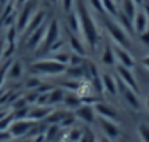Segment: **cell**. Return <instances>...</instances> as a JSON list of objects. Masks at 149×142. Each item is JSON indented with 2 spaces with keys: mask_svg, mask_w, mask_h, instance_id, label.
Returning a JSON list of instances; mask_svg holds the SVG:
<instances>
[{
  "mask_svg": "<svg viewBox=\"0 0 149 142\" xmlns=\"http://www.w3.org/2000/svg\"><path fill=\"white\" fill-rule=\"evenodd\" d=\"M45 29H47V24H44L42 27H40L38 29H35L34 32H31L26 38V45L31 48V50H37L42 40H44V34H45Z\"/></svg>",
  "mask_w": 149,
  "mask_h": 142,
  "instance_id": "13",
  "label": "cell"
},
{
  "mask_svg": "<svg viewBox=\"0 0 149 142\" xmlns=\"http://www.w3.org/2000/svg\"><path fill=\"white\" fill-rule=\"evenodd\" d=\"M82 139V132L79 129H72L70 130V135H69V141L70 142H78Z\"/></svg>",
  "mask_w": 149,
  "mask_h": 142,
  "instance_id": "35",
  "label": "cell"
},
{
  "mask_svg": "<svg viewBox=\"0 0 149 142\" xmlns=\"http://www.w3.org/2000/svg\"><path fill=\"white\" fill-rule=\"evenodd\" d=\"M143 13L148 16V19H149V2H143Z\"/></svg>",
  "mask_w": 149,
  "mask_h": 142,
  "instance_id": "40",
  "label": "cell"
},
{
  "mask_svg": "<svg viewBox=\"0 0 149 142\" xmlns=\"http://www.w3.org/2000/svg\"><path fill=\"white\" fill-rule=\"evenodd\" d=\"M74 122H76V116H74V113H73V114L67 113V114L61 119L60 125H61L63 127H69V126H73V125H74Z\"/></svg>",
  "mask_w": 149,
  "mask_h": 142,
  "instance_id": "31",
  "label": "cell"
},
{
  "mask_svg": "<svg viewBox=\"0 0 149 142\" xmlns=\"http://www.w3.org/2000/svg\"><path fill=\"white\" fill-rule=\"evenodd\" d=\"M74 116H76L78 119H81V120H84L85 123H88V125H91V123H94V120H95V110H94V106H89V104H82V106H79L76 110H74Z\"/></svg>",
  "mask_w": 149,
  "mask_h": 142,
  "instance_id": "12",
  "label": "cell"
},
{
  "mask_svg": "<svg viewBox=\"0 0 149 142\" xmlns=\"http://www.w3.org/2000/svg\"><path fill=\"white\" fill-rule=\"evenodd\" d=\"M104 27L107 29V34L108 37L111 38V41L118 45V47H123L126 50H130V38H129V34L127 31L117 22V21H113L111 18H105L104 19Z\"/></svg>",
  "mask_w": 149,
  "mask_h": 142,
  "instance_id": "3",
  "label": "cell"
},
{
  "mask_svg": "<svg viewBox=\"0 0 149 142\" xmlns=\"http://www.w3.org/2000/svg\"><path fill=\"white\" fill-rule=\"evenodd\" d=\"M120 5H121V12H123L129 19L133 21L134 15L137 13V5L133 2V0H121Z\"/></svg>",
  "mask_w": 149,
  "mask_h": 142,
  "instance_id": "22",
  "label": "cell"
},
{
  "mask_svg": "<svg viewBox=\"0 0 149 142\" xmlns=\"http://www.w3.org/2000/svg\"><path fill=\"white\" fill-rule=\"evenodd\" d=\"M64 94H66V92H64V90H63V88H53V90L48 92V106L63 103Z\"/></svg>",
  "mask_w": 149,
  "mask_h": 142,
  "instance_id": "24",
  "label": "cell"
},
{
  "mask_svg": "<svg viewBox=\"0 0 149 142\" xmlns=\"http://www.w3.org/2000/svg\"><path fill=\"white\" fill-rule=\"evenodd\" d=\"M132 24H133V31L136 34H140V32H143L149 28V19L143 13V10H137V13L134 15Z\"/></svg>",
  "mask_w": 149,
  "mask_h": 142,
  "instance_id": "17",
  "label": "cell"
},
{
  "mask_svg": "<svg viewBox=\"0 0 149 142\" xmlns=\"http://www.w3.org/2000/svg\"><path fill=\"white\" fill-rule=\"evenodd\" d=\"M102 8H104V13L110 15V16H117L118 13V8H117V2L116 0H101Z\"/></svg>",
  "mask_w": 149,
  "mask_h": 142,
  "instance_id": "26",
  "label": "cell"
},
{
  "mask_svg": "<svg viewBox=\"0 0 149 142\" xmlns=\"http://www.w3.org/2000/svg\"><path fill=\"white\" fill-rule=\"evenodd\" d=\"M35 12H37V2L35 0H28V2L22 6V10L19 12V15L16 18V24H15L19 34H24L28 22L31 21V18Z\"/></svg>",
  "mask_w": 149,
  "mask_h": 142,
  "instance_id": "4",
  "label": "cell"
},
{
  "mask_svg": "<svg viewBox=\"0 0 149 142\" xmlns=\"http://www.w3.org/2000/svg\"><path fill=\"white\" fill-rule=\"evenodd\" d=\"M66 114H67L66 111H56V110H51V113H50L45 119H47L48 123H51V125H57V123L61 122V119H63Z\"/></svg>",
  "mask_w": 149,
  "mask_h": 142,
  "instance_id": "29",
  "label": "cell"
},
{
  "mask_svg": "<svg viewBox=\"0 0 149 142\" xmlns=\"http://www.w3.org/2000/svg\"><path fill=\"white\" fill-rule=\"evenodd\" d=\"M70 79H76V81H82V78L86 75L85 70V64L84 66H67L66 72H64Z\"/></svg>",
  "mask_w": 149,
  "mask_h": 142,
  "instance_id": "20",
  "label": "cell"
},
{
  "mask_svg": "<svg viewBox=\"0 0 149 142\" xmlns=\"http://www.w3.org/2000/svg\"><path fill=\"white\" fill-rule=\"evenodd\" d=\"M114 54H116V62L120 66H124V67H129V69H133L134 67L136 62H134V57L130 54L129 50L116 45L114 47Z\"/></svg>",
  "mask_w": 149,
  "mask_h": 142,
  "instance_id": "10",
  "label": "cell"
},
{
  "mask_svg": "<svg viewBox=\"0 0 149 142\" xmlns=\"http://www.w3.org/2000/svg\"><path fill=\"white\" fill-rule=\"evenodd\" d=\"M137 35H139V41H140L142 44L149 45V28H148L146 31H143V32L137 34Z\"/></svg>",
  "mask_w": 149,
  "mask_h": 142,
  "instance_id": "37",
  "label": "cell"
},
{
  "mask_svg": "<svg viewBox=\"0 0 149 142\" xmlns=\"http://www.w3.org/2000/svg\"><path fill=\"white\" fill-rule=\"evenodd\" d=\"M117 85H118V92H121L124 101L133 108V110H140V100H139V92L130 90L129 87H126L120 79H117Z\"/></svg>",
  "mask_w": 149,
  "mask_h": 142,
  "instance_id": "7",
  "label": "cell"
},
{
  "mask_svg": "<svg viewBox=\"0 0 149 142\" xmlns=\"http://www.w3.org/2000/svg\"><path fill=\"white\" fill-rule=\"evenodd\" d=\"M117 22L127 31V34H132V32H134L133 31V24H132V19H129L123 12H118L117 13Z\"/></svg>",
  "mask_w": 149,
  "mask_h": 142,
  "instance_id": "28",
  "label": "cell"
},
{
  "mask_svg": "<svg viewBox=\"0 0 149 142\" xmlns=\"http://www.w3.org/2000/svg\"><path fill=\"white\" fill-rule=\"evenodd\" d=\"M51 2H58V0H51Z\"/></svg>",
  "mask_w": 149,
  "mask_h": 142,
  "instance_id": "47",
  "label": "cell"
},
{
  "mask_svg": "<svg viewBox=\"0 0 149 142\" xmlns=\"http://www.w3.org/2000/svg\"><path fill=\"white\" fill-rule=\"evenodd\" d=\"M58 38H61V37H60V24H58L56 19H53L50 24H47V29H45V34H44V40H42L41 45H40L37 50H38V51H48L50 45L54 44Z\"/></svg>",
  "mask_w": 149,
  "mask_h": 142,
  "instance_id": "5",
  "label": "cell"
},
{
  "mask_svg": "<svg viewBox=\"0 0 149 142\" xmlns=\"http://www.w3.org/2000/svg\"><path fill=\"white\" fill-rule=\"evenodd\" d=\"M137 135L142 142H149V123H140L137 126Z\"/></svg>",
  "mask_w": 149,
  "mask_h": 142,
  "instance_id": "30",
  "label": "cell"
},
{
  "mask_svg": "<svg viewBox=\"0 0 149 142\" xmlns=\"http://www.w3.org/2000/svg\"><path fill=\"white\" fill-rule=\"evenodd\" d=\"M44 24H45V12H44V10H37V12L32 15L31 21L28 22V25H26L24 34L28 37L31 32H34L35 29H38L40 27H42Z\"/></svg>",
  "mask_w": 149,
  "mask_h": 142,
  "instance_id": "14",
  "label": "cell"
},
{
  "mask_svg": "<svg viewBox=\"0 0 149 142\" xmlns=\"http://www.w3.org/2000/svg\"><path fill=\"white\" fill-rule=\"evenodd\" d=\"M67 29H70L72 32L79 35V16H78L76 10H73L67 15Z\"/></svg>",
  "mask_w": 149,
  "mask_h": 142,
  "instance_id": "25",
  "label": "cell"
},
{
  "mask_svg": "<svg viewBox=\"0 0 149 142\" xmlns=\"http://www.w3.org/2000/svg\"><path fill=\"white\" fill-rule=\"evenodd\" d=\"M74 10L79 16V35L82 37L88 48H95L100 41V29L91 15L89 6L82 0H76Z\"/></svg>",
  "mask_w": 149,
  "mask_h": 142,
  "instance_id": "1",
  "label": "cell"
},
{
  "mask_svg": "<svg viewBox=\"0 0 149 142\" xmlns=\"http://www.w3.org/2000/svg\"><path fill=\"white\" fill-rule=\"evenodd\" d=\"M142 66L149 72V54H146V56L142 59Z\"/></svg>",
  "mask_w": 149,
  "mask_h": 142,
  "instance_id": "39",
  "label": "cell"
},
{
  "mask_svg": "<svg viewBox=\"0 0 149 142\" xmlns=\"http://www.w3.org/2000/svg\"><path fill=\"white\" fill-rule=\"evenodd\" d=\"M63 104H64L66 107H70V108H74V110H76L79 106H82V100H81V97H79L76 92L67 91V92L64 94Z\"/></svg>",
  "mask_w": 149,
  "mask_h": 142,
  "instance_id": "21",
  "label": "cell"
},
{
  "mask_svg": "<svg viewBox=\"0 0 149 142\" xmlns=\"http://www.w3.org/2000/svg\"><path fill=\"white\" fill-rule=\"evenodd\" d=\"M101 62L102 64L105 66H114L117 62H116V54H114V47L111 44H105L104 48H102V53H101Z\"/></svg>",
  "mask_w": 149,
  "mask_h": 142,
  "instance_id": "19",
  "label": "cell"
},
{
  "mask_svg": "<svg viewBox=\"0 0 149 142\" xmlns=\"http://www.w3.org/2000/svg\"><path fill=\"white\" fill-rule=\"evenodd\" d=\"M133 2L137 5V6H142L143 5V2H145V0H133Z\"/></svg>",
  "mask_w": 149,
  "mask_h": 142,
  "instance_id": "43",
  "label": "cell"
},
{
  "mask_svg": "<svg viewBox=\"0 0 149 142\" xmlns=\"http://www.w3.org/2000/svg\"><path fill=\"white\" fill-rule=\"evenodd\" d=\"M38 95H40V94H38V91H35V90H34L32 92H29V94H28V97H26L25 100H26V103H35V104H37Z\"/></svg>",
  "mask_w": 149,
  "mask_h": 142,
  "instance_id": "38",
  "label": "cell"
},
{
  "mask_svg": "<svg viewBox=\"0 0 149 142\" xmlns=\"http://www.w3.org/2000/svg\"><path fill=\"white\" fill-rule=\"evenodd\" d=\"M66 44H69L72 53H76V54H81V56H86V44L82 41V38H79L78 34L72 32L70 29H67V40H66Z\"/></svg>",
  "mask_w": 149,
  "mask_h": 142,
  "instance_id": "9",
  "label": "cell"
},
{
  "mask_svg": "<svg viewBox=\"0 0 149 142\" xmlns=\"http://www.w3.org/2000/svg\"><path fill=\"white\" fill-rule=\"evenodd\" d=\"M10 142H12V141H10Z\"/></svg>",
  "mask_w": 149,
  "mask_h": 142,
  "instance_id": "48",
  "label": "cell"
},
{
  "mask_svg": "<svg viewBox=\"0 0 149 142\" xmlns=\"http://www.w3.org/2000/svg\"><path fill=\"white\" fill-rule=\"evenodd\" d=\"M22 75H24V66H22V63L19 60H16L13 63L10 62V64L8 67V78H10V79H19Z\"/></svg>",
  "mask_w": 149,
  "mask_h": 142,
  "instance_id": "23",
  "label": "cell"
},
{
  "mask_svg": "<svg viewBox=\"0 0 149 142\" xmlns=\"http://www.w3.org/2000/svg\"><path fill=\"white\" fill-rule=\"evenodd\" d=\"M10 119H12V116L10 117H3V119H0V132H3V130H8L9 129V126H10Z\"/></svg>",
  "mask_w": 149,
  "mask_h": 142,
  "instance_id": "36",
  "label": "cell"
},
{
  "mask_svg": "<svg viewBox=\"0 0 149 142\" xmlns=\"http://www.w3.org/2000/svg\"><path fill=\"white\" fill-rule=\"evenodd\" d=\"M89 8L98 13H104V8H102V3L101 0H89Z\"/></svg>",
  "mask_w": 149,
  "mask_h": 142,
  "instance_id": "34",
  "label": "cell"
},
{
  "mask_svg": "<svg viewBox=\"0 0 149 142\" xmlns=\"http://www.w3.org/2000/svg\"><path fill=\"white\" fill-rule=\"evenodd\" d=\"M41 84H42V82H41V79H40L37 75L31 76V78L26 81V87H28L29 90H38V87H40Z\"/></svg>",
  "mask_w": 149,
  "mask_h": 142,
  "instance_id": "32",
  "label": "cell"
},
{
  "mask_svg": "<svg viewBox=\"0 0 149 142\" xmlns=\"http://www.w3.org/2000/svg\"><path fill=\"white\" fill-rule=\"evenodd\" d=\"M66 64H61L53 59H42L31 64V72L37 76H57L66 72Z\"/></svg>",
  "mask_w": 149,
  "mask_h": 142,
  "instance_id": "2",
  "label": "cell"
},
{
  "mask_svg": "<svg viewBox=\"0 0 149 142\" xmlns=\"http://www.w3.org/2000/svg\"><path fill=\"white\" fill-rule=\"evenodd\" d=\"M116 2H117V3H120V2H121V0H116Z\"/></svg>",
  "mask_w": 149,
  "mask_h": 142,
  "instance_id": "46",
  "label": "cell"
},
{
  "mask_svg": "<svg viewBox=\"0 0 149 142\" xmlns=\"http://www.w3.org/2000/svg\"><path fill=\"white\" fill-rule=\"evenodd\" d=\"M117 75H118V79L126 85L129 87L130 90L139 92V85H137V81H136V76L133 73V69H129V67H124V66H117Z\"/></svg>",
  "mask_w": 149,
  "mask_h": 142,
  "instance_id": "8",
  "label": "cell"
},
{
  "mask_svg": "<svg viewBox=\"0 0 149 142\" xmlns=\"http://www.w3.org/2000/svg\"><path fill=\"white\" fill-rule=\"evenodd\" d=\"M9 2H10V0H0V9H3V8H5Z\"/></svg>",
  "mask_w": 149,
  "mask_h": 142,
  "instance_id": "42",
  "label": "cell"
},
{
  "mask_svg": "<svg viewBox=\"0 0 149 142\" xmlns=\"http://www.w3.org/2000/svg\"><path fill=\"white\" fill-rule=\"evenodd\" d=\"M61 6H63V10L66 13H70L73 9H74V5H76V0H61Z\"/></svg>",
  "mask_w": 149,
  "mask_h": 142,
  "instance_id": "33",
  "label": "cell"
},
{
  "mask_svg": "<svg viewBox=\"0 0 149 142\" xmlns=\"http://www.w3.org/2000/svg\"><path fill=\"white\" fill-rule=\"evenodd\" d=\"M101 81H102V88L104 92L110 94V95H117L118 94V85H117V78L108 75V73H102L101 75Z\"/></svg>",
  "mask_w": 149,
  "mask_h": 142,
  "instance_id": "16",
  "label": "cell"
},
{
  "mask_svg": "<svg viewBox=\"0 0 149 142\" xmlns=\"http://www.w3.org/2000/svg\"><path fill=\"white\" fill-rule=\"evenodd\" d=\"M94 110H95V114L98 117H102V119H107V120H113V122H118V113L110 104L98 101L97 104H94Z\"/></svg>",
  "mask_w": 149,
  "mask_h": 142,
  "instance_id": "11",
  "label": "cell"
},
{
  "mask_svg": "<svg viewBox=\"0 0 149 142\" xmlns=\"http://www.w3.org/2000/svg\"><path fill=\"white\" fill-rule=\"evenodd\" d=\"M3 48H5V41H0V59L3 57Z\"/></svg>",
  "mask_w": 149,
  "mask_h": 142,
  "instance_id": "41",
  "label": "cell"
},
{
  "mask_svg": "<svg viewBox=\"0 0 149 142\" xmlns=\"http://www.w3.org/2000/svg\"><path fill=\"white\" fill-rule=\"evenodd\" d=\"M100 142H110L108 139H105V138H102V139H100Z\"/></svg>",
  "mask_w": 149,
  "mask_h": 142,
  "instance_id": "45",
  "label": "cell"
},
{
  "mask_svg": "<svg viewBox=\"0 0 149 142\" xmlns=\"http://www.w3.org/2000/svg\"><path fill=\"white\" fill-rule=\"evenodd\" d=\"M51 113V108L48 106H35L34 108H29V113H28V119L37 122V120H41L44 117H47L48 114Z\"/></svg>",
  "mask_w": 149,
  "mask_h": 142,
  "instance_id": "18",
  "label": "cell"
},
{
  "mask_svg": "<svg viewBox=\"0 0 149 142\" xmlns=\"http://www.w3.org/2000/svg\"><path fill=\"white\" fill-rule=\"evenodd\" d=\"M50 59H53V60H56V62H58V63H61V64H69V59H70V53L66 50V48H63V50H58V51H54V53H51V57Z\"/></svg>",
  "mask_w": 149,
  "mask_h": 142,
  "instance_id": "27",
  "label": "cell"
},
{
  "mask_svg": "<svg viewBox=\"0 0 149 142\" xmlns=\"http://www.w3.org/2000/svg\"><path fill=\"white\" fill-rule=\"evenodd\" d=\"M35 126V122L31 119H16L15 122L10 123L8 132L10 133V136L13 138H21L25 133H28L32 127Z\"/></svg>",
  "mask_w": 149,
  "mask_h": 142,
  "instance_id": "6",
  "label": "cell"
},
{
  "mask_svg": "<svg viewBox=\"0 0 149 142\" xmlns=\"http://www.w3.org/2000/svg\"><path fill=\"white\" fill-rule=\"evenodd\" d=\"M145 106H146V108H148V111H149V95H148L146 100H145Z\"/></svg>",
  "mask_w": 149,
  "mask_h": 142,
  "instance_id": "44",
  "label": "cell"
},
{
  "mask_svg": "<svg viewBox=\"0 0 149 142\" xmlns=\"http://www.w3.org/2000/svg\"><path fill=\"white\" fill-rule=\"evenodd\" d=\"M100 126L101 129L104 130V133L110 138V139H117L120 136V127L117 125V122H113V120H107V119H102L100 117Z\"/></svg>",
  "mask_w": 149,
  "mask_h": 142,
  "instance_id": "15",
  "label": "cell"
}]
</instances>
